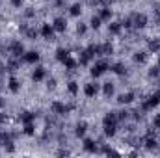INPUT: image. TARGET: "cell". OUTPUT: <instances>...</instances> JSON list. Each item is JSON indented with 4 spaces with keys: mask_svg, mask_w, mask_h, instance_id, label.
<instances>
[{
    "mask_svg": "<svg viewBox=\"0 0 160 158\" xmlns=\"http://www.w3.org/2000/svg\"><path fill=\"white\" fill-rule=\"evenodd\" d=\"M155 145H157V140H155V138H147V147H149V149H153Z\"/></svg>",
    "mask_w": 160,
    "mask_h": 158,
    "instance_id": "4dcf8cb0",
    "label": "cell"
},
{
    "mask_svg": "<svg viewBox=\"0 0 160 158\" xmlns=\"http://www.w3.org/2000/svg\"><path fill=\"white\" fill-rule=\"evenodd\" d=\"M110 17H112V11H110V9H106V7H104V9H102V11H101V19H110Z\"/></svg>",
    "mask_w": 160,
    "mask_h": 158,
    "instance_id": "d4e9b609",
    "label": "cell"
},
{
    "mask_svg": "<svg viewBox=\"0 0 160 158\" xmlns=\"http://www.w3.org/2000/svg\"><path fill=\"white\" fill-rule=\"evenodd\" d=\"M108 30H110V34H119L121 32V22H112V24L108 26Z\"/></svg>",
    "mask_w": 160,
    "mask_h": 158,
    "instance_id": "5bb4252c",
    "label": "cell"
},
{
    "mask_svg": "<svg viewBox=\"0 0 160 158\" xmlns=\"http://www.w3.org/2000/svg\"><path fill=\"white\" fill-rule=\"evenodd\" d=\"M84 132H86V123H80L77 126V136H84Z\"/></svg>",
    "mask_w": 160,
    "mask_h": 158,
    "instance_id": "cb8c5ba5",
    "label": "cell"
},
{
    "mask_svg": "<svg viewBox=\"0 0 160 158\" xmlns=\"http://www.w3.org/2000/svg\"><path fill=\"white\" fill-rule=\"evenodd\" d=\"M147 24V17L143 15V13H138V15H134V26H138V28H143Z\"/></svg>",
    "mask_w": 160,
    "mask_h": 158,
    "instance_id": "277c9868",
    "label": "cell"
},
{
    "mask_svg": "<svg viewBox=\"0 0 160 158\" xmlns=\"http://www.w3.org/2000/svg\"><path fill=\"white\" fill-rule=\"evenodd\" d=\"M104 134L106 136H114L116 134V123H104Z\"/></svg>",
    "mask_w": 160,
    "mask_h": 158,
    "instance_id": "30bf717a",
    "label": "cell"
},
{
    "mask_svg": "<svg viewBox=\"0 0 160 158\" xmlns=\"http://www.w3.org/2000/svg\"><path fill=\"white\" fill-rule=\"evenodd\" d=\"M158 67H160V58H158Z\"/></svg>",
    "mask_w": 160,
    "mask_h": 158,
    "instance_id": "f35d334b",
    "label": "cell"
},
{
    "mask_svg": "<svg viewBox=\"0 0 160 158\" xmlns=\"http://www.w3.org/2000/svg\"><path fill=\"white\" fill-rule=\"evenodd\" d=\"M2 106H4V101H2V97H0V108H2Z\"/></svg>",
    "mask_w": 160,
    "mask_h": 158,
    "instance_id": "8d00e7d4",
    "label": "cell"
},
{
    "mask_svg": "<svg viewBox=\"0 0 160 158\" xmlns=\"http://www.w3.org/2000/svg\"><path fill=\"white\" fill-rule=\"evenodd\" d=\"M9 89H11L13 93H17V91H19V82H17L15 78H9Z\"/></svg>",
    "mask_w": 160,
    "mask_h": 158,
    "instance_id": "e0dca14e",
    "label": "cell"
},
{
    "mask_svg": "<svg viewBox=\"0 0 160 158\" xmlns=\"http://www.w3.org/2000/svg\"><path fill=\"white\" fill-rule=\"evenodd\" d=\"M158 102H160V93H157V95H153V97H151L147 102H143L142 110H143V112H149V110H153V108H155Z\"/></svg>",
    "mask_w": 160,
    "mask_h": 158,
    "instance_id": "7a4b0ae2",
    "label": "cell"
},
{
    "mask_svg": "<svg viewBox=\"0 0 160 158\" xmlns=\"http://www.w3.org/2000/svg\"><path fill=\"white\" fill-rule=\"evenodd\" d=\"M153 125H155V128H160V114L155 117V123H153Z\"/></svg>",
    "mask_w": 160,
    "mask_h": 158,
    "instance_id": "d6a6232c",
    "label": "cell"
},
{
    "mask_svg": "<svg viewBox=\"0 0 160 158\" xmlns=\"http://www.w3.org/2000/svg\"><path fill=\"white\" fill-rule=\"evenodd\" d=\"M22 60H24V62H26V63H36V62H38V60H39V54H38V52H34V50H32V52H26V54H24V56H22Z\"/></svg>",
    "mask_w": 160,
    "mask_h": 158,
    "instance_id": "5b68a950",
    "label": "cell"
},
{
    "mask_svg": "<svg viewBox=\"0 0 160 158\" xmlns=\"http://www.w3.org/2000/svg\"><path fill=\"white\" fill-rule=\"evenodd\" d=\"M91 58H93V54H91V50L88 48V50H86V52L82 54V58H80V63H82V65H86V63H88V62H89Z\"/></svg>",
    "mask_w": 160,
    "mask_h": 158,
    "instance_id": "4fadbf2b",
    "label": "cell"
},
{
    "mask_svg": "<svg viewBox=\"0 0 160 158\" xmlns=\"http://www.w3.org/2000/svg\"><path fill=\"white\" fill-rule=\"evenodd\" d=\"M77 32H78L80 36H82V34H86V26H84V24H78V26H77Z\"/></svg>",
    "mask_w": 160,
    "mask_h": 158,
    "instance_id": "1f68e13d",
    "label": "cell"
},
{
    "mask_svg": "<svg viewBox=\"0 0 160 158\" xmlns=\"http://www.w3.org/2000/svg\"><path fill=\"white\" fill-rule=\"evenodd\" d=\"M112 71H114V73H118V75H123V73H125V69H123V65H121V63H116V65L112 67Z\"/></svg>",
    "mask_w": 160,
    "mask_h": 158,
    "instance_id": "603a6c76",
    "label": "cell"
},
{
    "mask_svg": "<svg viewBox=\"0 0 160 158\" xmlns=\"http://www.w3.org/2000/svg\"><path fill=\"white\" fill-rule=\"evenodd\" d=\"M104 93H106V95H112V93H114V86H112L110 82L104 84Z\"/></svg>",
    "mask_w": 160,
    "mask_h": 158,
    "instance_id": "44dd1931",
    "label": "cell"
},
{
    "mask_svg": "<svg viewBox=\"0 0 160 158\" xmlns=\"http://www.w3.org/2000/svg\"><path fill=\"white\" fill-rule=\"evenodd\" d=\"M132 101H134V93H125V95H121L119 97L121 104H130Z\"/></svg>",
    "mask_w": 160,
    "mask_h": 158,
    "instance_id": "8fae6325",
    "label": "cell"
},
{
    "mask_svg": "<svg viewBox=\"0 0 160 158\" xmlns=\"http://www.w3.org/2000/svg\"><path fill=\"white\" fill-rule=\"evenodd\" d=\"M56 58H58L60 62H65V60L69 58V52H67L65 48H58V52H56Z\"/></svg>",
    "mask_w": 160,
    "mask_h": 158,
    "instance_id": "7c38bea8",
    "label": "cell"
},
{
    "mask_svg": "<svg viewBox=\"0 0 160 158\" xmlns=\"http://www.w3.org/2000/svg\"><path fill=\"white\" fill-rule=\"evenodd\" d=\"M84 149H86V151H89V153H93V151H95L93 141H91V140H86V141H84Z\"/></svg>",
    "mask_w": 160,
    "mask_h": 158,
    "instance_id": "ac0fdd59",
    "label": "cell"
},
{
    "mask_svg": "<svg viewBox=\"0 0 160 158\" xmlns=\"http://www.w3.org/2000/svg\"><path fill=\"white\" fill-rule=\"evenodd\" d=\"M157 75H158V67H153L151 69V77H157Z\"/></svg>",
    "mask_w": 160,
    "mask_h": 158,
    "instance_id": "836d02e7",
    "label": "cell"
},
{
    "mask_svg": "<svg viewBox=\"0 0 160 158\" xmlns=\"http://www.w3.org/2000/svg\"><path fill=\"white\" fill-rule=\"evenodd\" d=\"M84 93H86L88 97H95V93H97V86H95V84H86Z\"/></svg>",
    "mask_w": 160,
    "mask_h": 158,
    "instance_id": "ba28073f",
    "label": "cell"
},
{
    "mask_svg": "<svg viewBox=\"0 0 160 158\" xmlns=\"http://www.w3.org/2000/svg\"><path fill=\"white\" fill-rule=\"evenodd\" d=\"M11 4H13L15 7H21V0H11Z\"/></svg>",
    "mask_w": 160,
    "mask_h": 158,
    "instance_id": "e575fe53",
    "label": "cell"
},
{
    "mask_svg": "<svg viewBox=\"0 0 160 158\" xmlns=\"http://www.w3.org/2000/svg\"><path fill=\"white\" fill-rule=\"evenodd\" d=\"M41 34H43L45 39H52V36H54V28L48 26V24H45V26L41 28Z\"/></svg>",
    "mask_w": 160,
    "mask_h": 158,
    "instance_id": "8992f818",
    "label": "cell"
},
{
    "mask_svg": "<svg viewBox=\"0 0 160 158\" xmlns=\"http://www.w3.org/2000/svg\"><path fill=\"white\" fill-rule=\"evenodd\" d=\"M91 26L97 30V28L101 26V17H93V19H91Z\"/></svg>",
    "mask_w": 160,
    "mask_h": 158,
    "instance_id": "484cf974",
    "label": "cell"
},
{
    "mask_svg": "<svg viewBox=\"0 0 160 158\" xmlns=\"http://www.w3.org/2000/svg\"><path fill=\"white\" fill-rule=\"evenodd\" d=\"M110 65H108V62H104V60H101V62H97L95 65H93V69H91V75L97 78V77H101L106 69H108Z\"/></svg>",
    "mask_w": 160,
    "mask_h": 158,
    "instance_id": "6da1fadb",
    "label": "cell"
},
{
    "mask_svg": "<svg viewBox=\"0 0 160 158\" xmlns=\"http://www.w3.org/2000/svg\"><path fill=\"white\" fill-rule=\"evenodd\" d=\"M62 2H63V0H56V4H58V6H60V4H62Z\"/></svg>",
    "mask_w": 160,
    "mask_h": 158,
    "instance_id": "74e56055",
    "label": "cell"
},
{
    "mask_svg": "<svg viewBox=\"0 0 160 158\" xmlns=\"http://www.w3.org/2000/svg\"><path fill=\"white\" fill-rule=\"evenodd\" d=\"M67 110H69V108L63 106V104H60V102H54V104H52V112H54V114H67Z\"/></svg>",
    "mask_w": 160,
    "mask_h": 158,
    "instance_id": "9c48e42d",
    "label": "cell"
},
{
    "mask_svg": "<svg viewBox=\"0 0 160 158\" xmlns=\"http://www.w3.org/2000/svg\"><path fill=\"white\" fill-rule=\"evenodd\" d=\"M65 26H67V22H65L62 17H58V19L54 21V30H58V32H63V30H65Z\"/></svg>",
    "mask_w": 160,
    "mask_h": 158,
    "instance_id": "52a82bcc",
    "label": "cell"
},
{
    "mask_svg": "<svg viewBox=\"0 0 160 158\" xmlns=\"http://www.w3.org/2000/svg\"><path fill=\"white\" fill-rule=\"evenodd\" d=\"M24 132L26 134H34V125L32 123H24Z\"/></svg>",
    "mask_w": 160,
    "mask_h": 158,
    "instance_id": "f1b7e54d",
    "label": "cell"
},
{
    "mask_svg": "<svg viewBox=\"0 0 160 158\" xmlns=\"http://www.w3.org/2000/svg\"><path fill=\"white\" fill-rule=\"evenodd\" d=\"M4 121H6V116H4V114H0V123H4Z\"/></svg>",
    "mask_w": 160,
    "mask_h": 158,
    "instance_id": "d590c367",
    "label": "cell"
},
{
    "mask_svg": "<svg viewBox=\"0 0 160 158\" xmlns=\"http://www.w3.org/2000/svg\"><path fill=\"white\" fill-rule=\"evenodd\" d=\"M69 91H71L73 95L78 93V86H77V82H69Z\"/></svg>",
    "mask_w": 160,
    "mask_h": 158,
    "instance_id": "ffe728a7",
    "label": "cell"
},
{
    "mask_svg": "<svg viewBox=\"0 0 160 158\" xmlns=\"http://www.w3.org/2000/svg\"><path fill=\"white\" fill-rule=\"evenodd\" d=\"M9 50H11V54H13V56H21V54L24 52V48H22V43H21V41H13V43H11V47H9Z\"/></svg>",
    "mask_w": 160,
    "mask_h": 158,
    "instance_id": "3957f363",
    "label": "cell"
},
{
    "mask_svg": "<svg viewBox=\"0 0 160 158\" xmlns=\"http://www.w3.org/2000/svg\"><path fill=\"white\" fill-rule=\"evenodd\" d=\"M26 36H28L30 39H36V37H38V30H34V28H28V30H26Z\"/></svg>",
    "mask_w": 160,
    "mask_h": 158,
    "instance_id": "d6986e66",
    "label": "cell"
},
{
    "mask_svg": "<svg viewBox=\"0 0 160 158\" xmlns=\"http://www.w3.org/2000/svg\"><path fill=\"white\" fill-rule=\"evenodd\" d=\"M151 50H160V41H151Z\"/></svg>",
    "mask_w": 160,
    "mask_h": 158,
    "instance_id": "f546056e",
    "label": "cell"
},
{
    "mask_svg": "<svg viewBox=\"0 0 160 158\" xmlns=\"http://www.w3.org/2000/svg\"><path fill=\"white\" fill-rule=\"evenodd\" d=\"M63 63H65V67H67V69H75V65H77V63H75V60H71V58H67Z\"/></svg>",
    "mask_w": 160,
    "mask_h": 158,
    "instance_id": "83f0119b",
    "label": "cell"
},
{
    "mask_svg": "<svg viewBox=\"0 0 160 158\" xmlns=\"http://www.w3.org/2000/svg\"><path fill=\"white\" fill-rule=\"evenodd\" d=\"M112 45L110 43H106V45H102V54H112Z\"/></svg>",
    "mask_w": 160,
    "mask_h": 158,
    "instance_id": "4316f807",
    "label": "cell"
},
{
    "mask_svg": "<svg viewBox=\"0 0 160 158\" xmlns=\"http://www.w3.org/2000/svg\"><path fill=\"white\" fill-rule=\"evenodd\" d=\"M21 119H22V123H32V121H34V114H30V112H24V114L21 116Z\"/></svg>",
    "mask_w": 160,
    "mask_h": 158,
    "instance_id": "2e32d148",
    "label": "cell"
},
{
    "mask_svg": "<svg viewBox=\"0 0 160 158\" xmlns=\"http://www.w3.org/2000/svg\"><path fill=\"white\" fill-rule=\"evenodd\" d=\"M43 77H45V69H36V71H34V77H32V78L36 80V82H39V80H43Z\"/></svg>",
    "mask_w": 160,
    "mask_h": 158,
    "instance_id": "9a60e30c",
    "label": "cell"
},
{
    "mask_svg": "<svg viewBox=\"0 0 160 158\" xmlns=\"http://www.w3.org/2000/svg\"><path fill=\"white\" fill-rule=\"evenodd\" d=\"M80 11H82V9H80V4L71 6V15H75V17H77V15H80Z\"/></svg>",
    "mask_w": 160,
    "mask_h": 158,
    "instance_id": "7402d4cb",
    "label": "cell"
}]
</instances>
